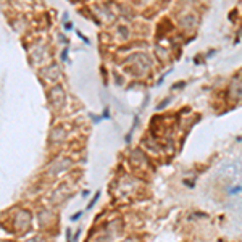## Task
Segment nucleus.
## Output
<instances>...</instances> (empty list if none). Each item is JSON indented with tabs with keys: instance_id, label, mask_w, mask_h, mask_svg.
I'll use <instances>...</instances> for the list:
<instances>
[{
	"instance_id": "nucleus-1",
	"label": "nucleus",
	"mask_w": 242,
	"mask_h": 242,
	"mask_svg": "<svg viewBox=\"0 0 242 242\" xmlns=\"http://www.w3.org/2000/svg\"><path fill=\"white\" fill-rule=\"evenodd\" d=\"M99 199H100V192L97 190V194H95V195L92 197V200L87 204V208H86V210H92V207H94L95 204H97V200H99Z\"/></svg>"
},
{
	"instance_id": "nucleus-2",
	"label": "nucleus",
	"mask_w": 242,
	"mask_h": 242,
	"mask_svg": "<svg viewBox=\"0 0 242 242\" xmlns=\"http://www.w3.org/2000/svg\"><path fill=\"white\" fill-rule=\"evenodd\" d=\"M82 215H84V210H79V211H76L74 215L71 216V221H78V219H79V218H81Z\"/></svg>"
},
{
	"instance_id": "nucleus-3",
	"label": "nucleus",
	"mask_w": 242,
	"mask_h": 242,
	"mask_svg": "<svg viewBox=\"0 0 242 242\" xmlns=\"http://www.w3.org/2000/svg\"><path fill=\"white\" fill-rule=\"evenodd\" d=\"M81 231H82L81 228H78V229H76V233H74V234H73V242H78V240H79V236H81Z\"/></svg>"
},
{
	"instance_id": "nucleus-4",
	"label": "nucleus",
	"mask_w": 242,
	"mask_h": 242,
	"mask_svg": "<svg viewBox=\"0 0 242 242\" xmlns=\"http://www.w3.org/2000/svg\"><path fill=\"white\" fill-rule=\"evenodd\" d=\"M71 234H73V233H71V229L68 228V229H66V242H73V239H71Z\"/></svg>"
},
{
	"instance_id": "nucleus-5",
	"label": "nucleus",
	"mask_w": 242,
	"mask_h": 242,
	"mask_svg": "<svg viewBox=\"0 0 242 242\" xmlns=\"http://www.w3.org/2000/svg\"><path fill=\"white\" fill-rule=\"evenodd\" d=\"M66 53H68V49H65L63 52H61V60H63V61H65L66 58H68V55H66Z\"/></svg>"
},
{
	"instance_id": "nucleus-6",
	"label": "nucleus",
	"mask_w": 242,
	"mask_h": 242,
	"mask_svg": "<svg viewBox=\"0 0 242 242\" xmlns=\"http://www.w3.org/2000/svg\"><path fill=\"white\" fill-rule=\"evenodd\" d=\"M103 120H108V108L103 110Z\"/></svg>"
},
{
	"instance_id": "nucleus-7",
	"label": "nucleus",
	"mask_w": 242,
	"mask_h": 242,
	"mask_svg": "<svg viewBox=\"0 0 242 242\" xmlns=\"http://www.w3.org/2000/svg\"><path fill=\"white\" fill-rule=\"evenodd\" d=\"M65 29H66V31H70V29H73V23H68V24H66V27H65Z\"/></svg>"
}]
</instances>
